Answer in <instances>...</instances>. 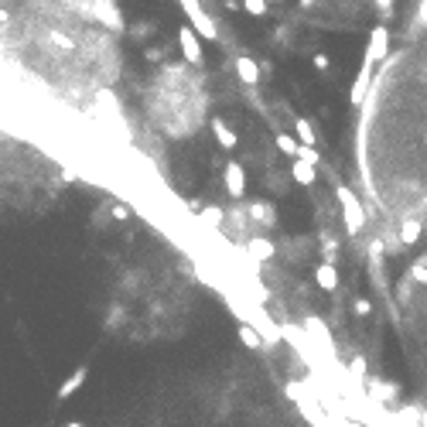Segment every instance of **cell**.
Returning a JSON list of instances; mask_svg holds the SVG:
<instances>
[{"mask_svg": "<svg viewBox=\"0 0 427 427\" xmlns=\"http://www.w3.org/2000/svg\"><path fill=\"white\" fill-rule=\"evenodd\" d=\"M315 3H318V0H301V7H304V10H308V7H315Z\"/></svg>", "mask_w": 427, "mask_h": 427, "instance_id": "1f68e13d", "label": "cell"}, {"mask_svg": "<svg viewBox=\"0 0 427 427\" xmlns=\"http://www.w3.org/2000/svg\"><path fill=\"white\" fill-rule=\"evenodd\" d=\"M410 291H414V280L407 277V280H400V287H397V298H400V301H407V298H410Z\"/></svg>", "mask_w": 427, "mask_h": 427, "instance_id": "d4e9b609", "label": "cell"}, {"mask_svg": "<svg viewBox=\"0 0 427 427\" xmlns=\"http://www.w3.org/2000/svg\"><path fill=\"white\" fill-rule=\"evenodd\" d=\"M294 158H301V161H308V165H318V161H322L311 144H298V154H294Z\"/></svg>", "mask_w": 427, "mask_h": 427, "instance_id": "44dd1931", "label": "cell"}, {"mask_svg": "<svg viewBox=\"0 0 427 427\" xmlns=\"http://www.w3.org/2000/svg\"><path fill=\"white\" fill-rule=\"evenodd\" d=\"M291 178H294L301 188H311V185H315V178H318V165H308V161L294 158V165H291Z\"/></svg>", "mask_w": 427, "mask_h": 427, "instance_id": "4fadbf2b", "label": "cell"}, {"mask_svg": "<svg viewBox=\"0 0 427 427\" xmlns=\"http://www.w3.org/2000/svg\"><path fill=\"white\" fill-rule=\"evenodd\" d=\"M181 3V10L188 14V21H191V31L198 34V38H205V41H216L219 38V28H216V21H212V14L198 3V0H178Z\"/></svg>", "mask_w": 427, "mask_h": 427, "instance_id": "6da1fadb", "label": "cell"}, {"mask_svg": "<svg viewBox=\"0 0 427 427\" xmlns=\"http://www.w3.org/2000/svg\"><path fill=\"white\" fill-rule=\"evenodd\" d=\"M294 130H298V144H311V147H315V140H318V137H315V127H311L304 116H298V120H294Z\"/></svg>", "mask_w": 427, "mask_h": 427, "instance_id": "2e32d148", "label": "cell"}, {"mask_svg": "<svg viewBox=\"0 0 427 427\" xmlns=\"http://www.w3.org/2000/svg\"><path fill=\"white\" fill-rule=\"evenodd\" d=\"M273 144H277V151H284V154H298V137H291V134H277L273 137Z\"/></svg>", "mask_w": 427, "mask_h": 427, "instance_id": "ffe728a7", "label": "cell"}, {"mask_svg": "<svg viewBox=\"0 0 427 427\" xmlns=\"http://www.w3.org/2000/svg\"><path fill=\"white\" fill-rule=\"evenodd\" d=\"M222 185H226L229 198H243V195H247V171H243L240 161H229V165L222 168Z\"/></svg>", "mask_w": 427, "mask_h": 427, "instance_id": "8992f818", "label": "cell"}, {"mask_svg": "<svg viewBox=\"0 0 427 427\" xmlns=\"http://www.w3.org/2000/svg\"><path fill=\"white\" fill-rule=\"evenodd\" d=\"M7 21H10V14H7V10L0 7V24H7Z\"/></svg>", "mask_w": 427, "mask_h": 427, "instance_id": "4dcf8cb0", "label": "cell"}, {"mask_svg": "<svg viewBox=\"0 0 427 427\" xmlns=\"http://www.w3.org/2000/svg\"><path fill=\"white\" fill-rule=\"evenodd\" d=\"M315 284L322 291H339V267L335 263H318L315 267Z\"/></svg>", "mask_w": 427, "mask_h": 427, "instance_id": "7c38bea8", "label": "cell"}, {"mask_svg": "<svg viewBox=\"0 0 427 427\" xmlns=\"http://www.w3.org/2000/svg\"><path fill=\"white\" fill-rule=\"evenodd\" d=\"M243 247H247V260H253V263H267V260H273V256H277V247H273L267 236H260V233L250 236Z\"/></svg>", "mask_w": 427, "mask_h": 427, "instance_id": "52a82bcc", "label": "cell"}, {"mask_svg": "<svg viewBox=\"0 0 427 427\" xmlns=\"http://www.w3.org/2000/svg\"><path fill=\"white\" fill-rule=\"evenodd\" d=\"M335 198H339L342 205V219H345V229H348V236H359L362 233V226H366V209L359 205V198L348 191V188H335Z\"/></svg>", "mask_w": 427, "mask_h": 427, "instance_id": "7a4b0ae2", "label": "cell"}, {"mask_svg": "<svg viewBox=\"0 0 427 427\" xmlns=\"http://www.w3.org/2000/svg\"><path fill=\"white\" fill-rule=\"evenodd\" d=\"M116 322H123V308H120V304H113V308H110V318H106V325L113 329Z\"/></svg>", "mask_w": 427, "mask_h": 427, "instance_id": "83f0119b", "label": "cell"}, {"mask_svg": "<svg viewBox=\"0 0 427 427\" xmlns=\"http://www.w3.org/2000/svg\"><path fill=\"white\" fill-rule=\"evenodd\" d=\"M362 383H366V397L376 400V404H393V400L400 397V386L390 383V379H383V376H369V379H362Z\"/></svg>", "mask_w": 427, "mask_h": 427, "instance_id": "5b68a950", "label": "cell"}, {"mask_svg": "<svg viewBox=\"0 0 427 427\" xmlns=\"http://www.w3.org/2000/svg\"><path fill=\"white\" fill-rule=\"evenodd\" d=\"M322 253H325V263H335V260H339V243H335L332 236H325V243H322Z\"/></svg>", "mask_w": 427, "mask_h": 427, "instance_id": "7402d4cb", "label": "cell"}, {"mask_svg": "<svg viewBox=\"0 0 427 427\" xmlns=\"http://www.w3.org/2000/svg\"><path fill=\"white\" fill-rule=\"evenodd\" d=\"M236 76H240L243 85H256L260 83V65H256L250 55H240V59H236Z\"/></svg>", "mask_w": 427, "mask_h": 427, "instance_id": "5bb4252c", "label": "cell"}, {"mask_svg": "<svg viewBox=\"0 0 427 427\" xmlns=\"http://www.w3.org/2000/svg\"><path fill=\"white\" fill-rule=\"evenodd\" d=\"M222 219H226V212H222V209H216V205H205V209H202V222H205L209 229H219V226H222Z\"/></svg>", "mask_w": 427, "mask_h": 427, "instance_id": "ac0fdd59", "label": "cell"}, {"mask_svg": "<svg viewBox=\"0 0 427 427\" xmlns=\"http://www.w3.org/2000/svg\"><path fill=\"white\" fill-rule=\"evenodd\" d=\"M421 267H427V256H421Z\"/></svg>", "mask_w": 427, "mask_h": 427, "instance_id": "836d02e7", "label": "cell"}, {"mask_svg": "<svg viewBox=\"0 0 427 427\" xmlns=\"http://www.w3.org/2000/svg\"><path fill=\"white\" fill-rule=\"evenodd\" d=\"M147 59H151V62H161L165 52H161V48H147Z\"/></svg>", "mask_w": 427, "mask_h": 427, "instance_id": "f546056e", "label": "cell"}, {"mask_svg": "<svg viewBox=\"0 0 427 427\" xmlns=\"http://www.w3.org/2000/svg\"><path fill=\"white\" fill-rule=\"evenodd\" d=\"M376 10H379L383 21H390V14H393V0H376Z\"/></svg>", "mask_w": 427, "mask_h": 427, "instance_id": "4316f807", "label": "cell"}, {"mask_svg": "<svg viewBox=\"0 0 427 427\" xmlns=\"http://www.w3.org/2000/svg\"><path fill=\"white\" fill-rule=\"evenodd\" d=\"M373 65H359V76H355V83H352V92H348V103L352 106H362L366 103V92H369V85H373Z\"/></svg>", "mask_w": 427, "mask_h": 427, "instance_id": "ba28073f", "label": "cell"}, {"mask_svg": "<svg viewBox=\"0 0 427 427\" xmlns=\"http://www.w3.org/2000/svg\"><path fill=\"white\" fill-rule=\"evenodd\" d=\"M348 369H352V376H355V379L362 383V379H366V355H352Z\"/></svg>", "mask_w": 427, "mask_h": 427, "instance_id": "cb8c5ba5", "label": "cell"}, {"mask_svg": "<svg viewBox=\"0 0 427 427\" xmlns=\"http://www.w3.org/2000/svg\"><path fill=\"white\" fill-rule=\"evenodd\" d=\"M178 45H181V55H185V62H188V65H205L202 41H198V34L191 31V24L178 28Z\"/></svg>", "mask_w": 427, "mask_h": 427, "instance_id": "277c9868", "label": "cell"}, {"mask_svg": "<svg viewBox=\"0 0 427 427\" xmlns=\"http://www.w3.org/2000/svg\"><path fill=\"white\" fill-rule=\"evenodd\" d=\"M421 233H424V222L417 219V216H407V219H400V243H404V250L407 247H414L417 240H421Z\"/></svg>", "mask_w": 427, "mask_h": 427, "instance_id": "8fae6325", "label": "cell"}, {"mask_svg": "<svg viewBox=\"0 0 427 427\" xmlns=\"http://www.w3.org/2000/svg\"><path fill=\"white\" fill-rule=\"evenodd\" d=\"M247 216H250V226H260V229H270V226L277 222V212H273L270 202H253V205H247Z\"/></svg>", "mask_w": 427, "mask_h": 427, "instance_id": "9c48e42d", "label": "cell"}, {"mask_svg": "<svg viewBox=\"0 0 427 427\" xmlns=\"http://www.w3.org/2000/svg\"><path fill=\"white\" fill-rule=\"evenodd\" d=\"M240 7L253 17H267L270 14V0H240Z\"/></svg>", "mask_w": 427, "mask_h": 427, "instance_id": "d6986e66", "label": "cell"}, {"mask_svg": "<svg viewBox=\"0 0 427 427\" xmlns=\"http://www.w3.org/2000/svg\"><path fill=\"white\" fill-rule=\"evenodd\" d=\"M85 379H89V366H79V369H76V373H72V376L59 386V393H55V397H59V404H65L69 397H76V393L83 390Z\"/></svg>", "mask_w": 427, "mask_h": 427, "instance_id": "30bf717a", "label": "cell"}, {"mask_svg": "<svg viewBox=\"0 0 427 427\" xmlns=\"http://www.w3.org/2000/svg\"><path fill=\"white\" fill-rule=\"evenodd\" d=\"M410 280H417V284H427V267L414 263V267H410Z\"/></svg>", "mask_w": 427, "mask_h": 427, "instance_id": "484cf974", "label": "cell"}, {"mask_svg": "<svg viewBox=\"0 0 427 427\" xmlns=\"http://www.w3.org/2000/svg\"><path fill=\"white\" fill-rule=\"evenodd\" d=\"M386 48H390V28L386 24H376L373 28V34H369V45H366V52H362V65H379L383 59H386Z\"/></svg>", "mask_w": 427, "mask_h": 427, "instance_id": "3957f363", "label": "cell"}, {"mask_svg": "<svg viewBox=\"0 0 427 427\" xmlns=\"http://www.w3.org/2000/svg\"><path fill=\"white\" fill-rule=\"evenodd\" d=\"M352 311H355L359 318H369V315H373V301H369V298H355V301H352Z\"/></svg>", "mask_w": 427, "mask_h": 427, "instance_id": "603a6c76", "label": "cell"}, {"mask_svg": "<svg viewBox=\"0 0 427 427\" xmlns=\"http://www.w3.org/2000/svg\"><path fill=\"white\" fill-rule=\"evenodd\" d=\"M240 342H243V345H247V348H263V335H260V332H256L253 325H240Z\"/></svg>", "mask_w": 427, "mask_h": 427, "instance_id": "e0dca14e", "label": "cell"}, {"mask_svg": "<svg viewBox=\"0 0 427 427\" xmlns=\"http://www.w3.org/2000/svg\"><path fill=\"white\" fill-rule=\"evenodd\" d=\"M212 134H216V140H219V147H226V151H233L236 144H240V137H236V130L233 127H226V120H212Z\"/></svg>", "mask_w": 427, "mask_h": 427, "instance_id": "9a60e30c", "label": "cell"}, {"mask_svg": "<svg viewBox=\"0 0 427 427\" xmlns=\"http://www.w3.org/2000/svg\"><path fill=\"white\" fill-rule=\"evenodd\" d=\"M315 69H322V72H325V69H329V55H322V52H318V55H315Z\"/></svg>", "mask_w": 427, "mask_h": 427, "instance_id": "f1b7e54d", "label": "cell"}, {"mask_svg": "<svg viewBox=\"0 0 427 427\" xmlns=\"http://www.w3.org/2000/svg\"><path fill=\"white\" fill-rule=\"evenodd\" d=\"M65 427H85V424H83V421H69Z\"/></svg>", "mask_w": 427, "mask_h": 427, "instance_id": "d6a6232c", "label": "cell"}]
</instances>
